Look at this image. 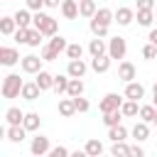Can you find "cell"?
I'll return each mask as SVG.
<instances>
[{"label":"cell","mask_w":157,"mask_h":157,"mask_svg":"<svg viewBox=\"0 0 157 157\" xmlns=\"http://www.w3.org/2000/svg\"><path fill=\"white\" fill-rule=\"evenodd\" d=\"M22 81H20V76L17 74H10V76H5V81H2V96L5 98H15V96H20L22 93Z\"/></svg>","instance_id":"1"},{"label":"cell","mask_w":157,"mask_h":157,"mask_svg":"<svg viewBox=\"0 0 157 157\" xmlns=\"http://www.w3.org/2000/svg\"><path fill=\"white\" fill-rule=\"evenodd\" d=\"M32 22H34V27H37L42 34H54V32H56V22H54V17H49V15L37 12V15L32 17Z\"/></svg>","instance_id":"2"},{"label":"cell","mask_w":157,"mask_h":157,"mask_svg":"<svg viewBox=\"0 0 157 157\" xmlns=\"http://www.w3.org/2000/svg\"><path fill=\"white\" fill-rule=\"evenodd\" d=\"M15 37L20 39V42H27V44H32V47H37L39 44V39H42V32L34 27V29H29V27H20L17 32H15Z\"/></svg>","instance_id":"3"},{"label":"cell","mask_w":157,"mask_h":157,"mask_svg":"<svg viewBox=\"0 0 157 157\" xmlns=\"http://www.w3.org/2000/svg\"><path fill=\"white\" fill-rule=\"evenodd\" d=\"M108 54L113 59H123L125 56V39L123 37H113L110 39V47H108Z\"/></svg>","instance_id":"4"},{"label":"cell","mask_w":157,"mask_h":157,"mask_svg":"<svg viewBox=\"0 0 157 157\" xmlns=\"http://www.w3.org/2000/svg\"><path fill=\"white\" fill-rule=\"evenodd\" d=\"M22 71H27V74H37V71H42L39 69V64H42V59L39 56H34V54H29V56H22Z\"/></svg>","instance_id":"5"},{"label":"cell","mask_w":157,"mask_h":157,"mask_svg":"<svg viewBox=\"0 0 157 157\" xmlns=\"http://www.w3.org/2000/svg\"><path fill=\"white\" fill-rule=\"evenodd\" d=\"M120 105H123V101H120L115 93H108V96L101 101V110H103V113H105V110H118Z\"/></svg>","instance_id":"6"},{"label":"cell","mask_w":157,"mask_h":157,"mask_svg":"<svg viewBox=\"0 0 157 157\" xmlns=\"http://www.w3.org/2000/svg\"><path fill=\"white\" fill-rule=\"evenodd\" d=\"M125 96H128V98H132V101H140V98L145 96V88H142V83H135V81H128V88H125Z\"/></svg>","instance_id":"7"},{"label":"cell","mask_w":157,"mask_h":157,"mask_svg":"<svg viewBox=\"0 0 157 157\" xmlns=\"http://www.w3.org/2000/svg\"><path fill=\"white\" fill-rule=\"evenodd\" d=\"M17 59H20V56H17V52H15L12 47H2V49H0V61H2L5 66H10V64H15Z\"/></svg>","instance_id":"8"},{"label":"cell","mask_w":157,"mask_h":157,"mask_svg":"<svg viewBox=\"0 0 157 157\" xmlns=\"http://www.w3.org/2000/svg\"><path fill=\"white\" fill-rule=\"evenodd\" d=\"M118 76H120L123 81H132V78H135V66H132L130 61H123V64L118 66Z\"/></svg>","instance_id":"9"},{"label":"cell","mask_w":157,"mask_h":157,"mask_svg":"<svg viewBox=\"0 0 157 157\" xmlns=\"http://www.w3.org/2000/svg\"><path fill=\"white\" fill-rule=\"evenodd\" d=\"M47 150H49V140L44 135H39V137L32 140V155H44Z\"/></svg>","instance_id":"10"},{"label":"cell","mask_w":157,"mask_h":157,"mask_svg":"<svg viewBox=\"0 0 157 157\" xmlns=\"http://www.w3.org/2000/svg\"><path fill=\"white\" fill-rule=\"evenodd\" d=\"M110 59H113L110 54H108V56H105V54H98V56H93V61H91V66H93L96 71H105V69L110 66Z\"/></svg>","instance_id":"11"},{"label":"cell","mask_w":157,"mask_h":157,"mask_svg":"<svg viewBox=\"0 0 157 157\" xmlns=\"http://www.w3.org/2000/svg\"><path fill=\"white\" fill-rule=\"evenodd\" d=\"M37 83H39L42 91L44 88H54V76L49 71H37Z\"/></svg>","instance_id":"12"},{"label":"cell","mask_w":157,"mask_h":157,"mask_svg":"<svg viewBox=\"0 0 157 157\" xmlns=\"http://www.w3.org/2000/svg\"><path fill=\"white\" fill-rule=\"evenodd\" d=\"M39 91H42V88H39V83H37V81H34V83H25V86H22V98L34 101V98L39 96Z\"/></svg>","instance_id":"13"},{"label":"cell","mask_w":157,"mask_h":157,"mask_svg":"<svg viewBox=\"0 0 157 157\" xmlns=\"http://www.w3.org/2000/svg\"><path fill=\"white\" fill-rule=\"evenodd\" d=\"M59 113H61V115H66V118L76 113V103H74V96H71V98H64V101H59Z\"/></svg>","instance_id":"14"},{"label":"cell","mask_w":157,"mask_h":157,"mask_svg":"<svg viewBox=\"0 0 157 157\" xmlns=\"http://www.w3.org/2000/svg\"><path fill=\"white\" fill-rule=\"evenodd\" d=\"M83 71H86V64H83L81 59H71V61H69V74H71V76H78V78H81Z\"/></svg>","instance_id":"15"},{"label":"cell","mask_w":157,"mask_h":157,"mask_svg":"<svg viewBox=\"0 0 157 157\" xmlns=\"http://www.w3.org/2000/svg\"><path fill=\"white\" fill-rule=\"evenodd\" d=\"M61 12H64L66 17H76V15H78V0H66V2L61 5Z\"/></svg>","instance_id":"16"},{"label":"cell","mask_w":157,"mask_h":157,"mask_svg":"<svg viewBox=\"0 0 157 157\" xmlns=\"http://www.w3.org/2000/svg\"><path fill=\"white\" fill-rule=\"evenodd\" d=\"M115 17H118V25H130L132 22V10L130 7H118Z\"/></svg>","instance_id":"17"},{"label":"cell","mask_w":157,"mask_h":157,"mask_svg":"<svg viewBox=\"0 0 157 157\" xmlns=\"http://www.w3.org/2000/svg\"><path fill=\"white\" fill-rule=\"evenodd\" d=\"M66 93H69V96H74V98L83 93V83H81V78H78V76L69 81V88H66Z\"/></svg>","instance_id":"18"},{"label":"cell","mask_w":157,"mask_h":157,"mask_svg":"<svg viewBox=\"0 0 157 157\" xmlns=\"http://www.w3.org/2000/svg\"><path fill=\"white\" fill-rule=\"evenodd\" d=\"M7 120H10V125H20L22 120H25V113L20 110V108H7Z\"/></svg>","instance_id":"19"},{"label":"cell","mask_w":157,"mask_h":157,"mask_svg":"<svg viewBox=\"0 0 157 157\" xmlns=\"http://www.w3.org/2000/svg\"><path fill=\"white\" fill-rule=\"evenodd\" d=\"M78 12H81L83 17H93V15H96V2H93V0H81Z\"/></svg>","instance_id":"20"},{"label":"cell","mask_w":157,"mask_h":157,"mask_svg":"<svg viewBox=\"0 0 157 157\" xmlns=\"http://www.w3.org/2000/svg\"><path fill=\"white\" fill-rule=\"evenodd\" d=\"M140 118H142L145 123H155V118H157L155 105H142V108H140Z\"/></svg>","instance_id":"21"},{"label":"cell","mask_w":157,"mask_h":157,"mask_svg":"<svg viewBox=\"0 0 157 157\" xmlns=\"http://www.w3.org/2000/svg\"><path fill=\"white\" fill-rule=\"evenodd\" d=\"M120 115H123V110L118 108V110H105V118H103V123L110 128V125H118L120 123Z\"/></svg>","instance_id":"22"},{"label":"cell","mask_w":157,"mask_h":157,"mask_svg":"<svg viewBox=\"0 0 157 157\" xmlns=\"http://www.w3.org/2000/svg\"><path fill=\"white\" fill-rule=\"evenodd\" d=\"M25 130H27V128H20V125H10V130H7V137H10L12 142H22V137H25Z\"/></svg>","instance_id":"23"},{"label":"cell","mask_w":157,"mask_h":157,"mask_svg":"<svg viewBox=\"0 0 157 157\" xmlns=\"http://www.w3.org/2000/svg\"><path fill=\"white\" fill-rule=\"evenodd\" d=\"M88 49H91V54H93V56H98V54H105V42L96 37V39H91Z\"/></svg>","instance_id":"24"},{"label":"cell","mask_w":157,"mask_h":157,"mask_svg":"<svg viewBox=\"0 0 157 157\" xmlns=\"http://www.w3.org/2000/svg\"><path fill=\"white\" fill-rule=\"evenodd\" d=\"M22 125H25L27 130H37V128H39V115H37V113H27L25 120H22Z\"/></svg>","instance_id":"25"},{"label":"cell","mask_w":157,"mask_h":157,"mask_svg":"<svg viewBox=\"0 0 157 157\" xmlns=\"http://www.w3.org/2000/svg\"><path fill=\"white\" fill-rule=\"evenodd\" d=\"M91 32H93L96 37H103V34L108 32V25H105V22H98V20L93 17V20H91Z\"/></svg>","instance_id":"26"},{"label":"cell","mask_w":157,"mask_h":157,"mask_svg":"<svg viewBox=\"0 0 157 157\" xmlns=\"http://www.w3.org/2000/svg\"><path fill=\"white\" fill-rule=\"evenodd\" d=\"M120 110H123V115H137L140 113V108H137V101H128V103H123L120 105Z\"/></svg>","instance_id":"27"},{"label":"cell","mask_w":157,"mask_h":157,"mask_svg":"<svg viewBox=\"0 0 157 157\" xmlns=\"http://www.w3.org/2000/svg\"><path fill=\"white\" fill-rule=\"evenodd\" d=\"M15 22H17L15 17H2V20H0V32H2V34H10V32L15 29Z\"/></svg>","instance_id":"28"},{"label":"cell","mask_w":157,"mask_h":157,"mask_svg":"<svg viewBox=\"0 0 157 157\" xmlns=\"http://www.w3.org/2000/svg\"><path fill=\"white\" fill-rule=\"evenodd\" d=\"M125 135H128V130L118 123V125H110V137L113 140H125Z\"/></svg>","instance_id":"29"},{"label":"cell","mask_w":157,"mask_h":157,"mask_svg":"<svg viewBox=\"0 0 157 157\" xmlns=\"http://www.w3.org/2000/svg\"><path fill=\"white\" fill-rule=\"evenodd\" d=\"M103 152V145L98 140H88L86 142V155H101Z\"/></svg>","instance_id":"30"},{"label":"cell","mask_w":157,"mask_h":157,"mask_svg":"<svg viewBox=\"0 0 157 157\" xmlns=\"http://www.w3.org/2000/svg\"><path fill=\"white\" fill-rule=\"evenodd\" d=\"M66 54H69V59H81L83 47H81V44H69V47H66Z\"/></svg>","instance_id":"31"},{"label":"cell","mask_w":157,"mask_h":157,"mask_svg":"<svg viewBox=\"0 0 157 157\" xmlns=\"http://www.w3.org/2000/svg\"><path fill=\"white\" fill-rule=\"evenodd\" d=\"M66 88H69L66 76H54V91H56V93H64Z\"/></svg>","instance_id":"32"},{"label":"cell","mask_w":157,"mask_h":157,"mask_svg":"<svg viewBox=\"0 0 157 157\" xmlns=\"http://www.w3.org/2000/svg\"><path fill=\"white\" fill-rule=\"evenodd\" d=\"M132 135H135L137 140H145V137L150 135V130H147V125H145V123H137V125L132 128Z\"/></svg>","instance_id":"33"},{"label":"cell","mask_w":157,"mask_h":157,"mask_svg":"<svg viewBox=\"0 0 157 157\" xmlns=\"http://www.w3.org/2000/svg\"><path fill=\"white\" fill-rule=\"evenodd\" d=\"M93 17H96L98 22H105V25H110V17H113V12H110L108 7H103V10H98V12L93 15Z\"/></svg>","instance_id":"34"},{"label":"cell","mask_w":157,"mask_h":157,"mask_svg":"<svg viewBox=\"0 0 157 157\" xmlns=\"http://www.w3.org/2000/svg\"><path fill=\"white\" fill-rule=\"evenodd\" d=\"M15 20H17V25H20V27H27L32 17H29V12H27V10H20V12L15 15Z\"/></svg>","instance_id":"35"},{"label":"cell","mask_w":157,"mask_h":157,"mask_svg":"<svg viewBox=\"0 0 157 157\" xmlns=\"http://www.w3.org/2000/svg\"><path fill=\"white\" fill-rule=\"evenodd\" d=\"M137 22L140 25H150L152 22V10H137Z\"/></svg>","instance_id":"36"},{"label":"cell","mask_w":157,"mask_h":157,"mask_svg":"<svg viewBox=\"0 0 157 157\" xmlns=\"http://www.w3.org/2000/svg\"><path fill=\"white\" fill-rule=\"evenodd\" d=\"M49 47H52V49H56V52H61V49H66V39H64V37H52Z\"/></svg>","instance_id":"37"},{"label":"cell","mask_w":157,"mask_h":157,"mask_svg":"<svg viewBox=\"0 0 157 157\" xmlns=\"http://www.w3.org/2000/svg\"><path fill=\"white\" fill-rule=\"evenodd\" d=\"M56 54H59V52H56V49H52L49 44L42 49V59H47V61H54V59H56Z\"/></svg>","instance_id":"38"},{"label":"cell","mask_w":157,"mask_h":157,"mask_svg":"<svg viewBox=\"0 0 157 157\" xmlns=\"http://www.w3.org/2000/svg\"><path fill=\"white\" fill-rule=\"evenodd\" d=\"M113 155L118 157V155H130V147H125L120 140H115V145H113Z\"/></svg>","instance_id":"39"},{"label":"cell","mask_w":157,"mask_h":157,"mask_svg":"<svg viewBox=\"0 0 157 157\" xmlns=\"http://www.w3.org/2000/svg\"><path fill=\"white\" fill-rule=\"evenodd\" d=\"M74 103H76V110H81V113H86V110H88V101H86V98H81V96H76V98H74Z\"/></svg>","instance_id":"40"},{"label":"cell","mask_w":157,"mask_h":157,"mask_svg":"<svg viewBox=\"0 0 157 157\" xmlns=\"http://www.w3.org/2000/svg\"><path fill=\"white\" fill-rule=\"evenodd\" d=\"M142 56H145V59H152V56H157V47H155V44H147V47L142 49Z\"/></svg>","instance_id":"41"},{"label":"cell","mask_w":157,"mask_h":157,"mask_svg":"<svg viewBox=\"0 0 157 157\" xmlns=\"http://www.w3.org/2000/svg\"><path fill=\"white\" fill-rule=\"evenodd\" d=\"M49 155H52V157H66L69 150H66V147H54V150H49Z\"/></svg>","instance_id":"42"},{"label":"cell","mask_w":157,"mask_h":157,"mask_svg":"<svg viewBox=\"0 0 157 157\" xmlns=\"http://www.w3.org/2000/svg\"><path fill=\"white\" fill-rule=\"evenodd\" d=\"M155 2L152 0H137V10H152Z\"/></svg>","instance_id":"43"},{"label":"cell","mask_w":157,"mask_h":157,"mask_svg":"<svg viewBox=\"0 0 157 157\" xmlns=\"http://www.w3.org/2000/svg\"><path fill=\"white\" fill-rule=\"evenodd\" d=\"M42 5H44V0H27V7L29 10H39Z\"/></svg>","instance_id":"44"},{"label":"cell","mask_w":157,"mask_h":157,"mask_svg":"<svg viewBox=\"0 0 157 157\" xmlns=\"http://www.w3.org/2000/svg\"><path fill=\"white\" fill-rule=\"evenodd\" d=\"M130 155H137V157H142L145 152H142V147H137V145H135V147H130Z\"/></svg>","instance_id":"45"},{"label":"cell","mask_w":157,"mask_h":157,"mask_svg":"<svg viewBox=\"0 0 157 157\" xmlns=\"http://www.w3.org/2000/svg\"><path fill=\"white\" fill-rule=\"evenodd\" d=\"M150 42L157 47V29H152V32H150Z\"/></svg>","instance_id":"46"},{"label":"cell","mask_w":157,"mask_h":157,"mask_svg":"<svg viewBox=\"0 0 157 157\" xmlns=\"http://www.w3.org/2000/svg\"><path fill=\"white\" fill-rule=\"evenodd\" d=\"M44 5H49V7H56V5H59V0H44Z\"/></svg>","instance_id":"47"},{"label":"cell","mask_w":157,"mask_h":157,"mask_svg":"<svg viewBox=\"0 0 157 157\" xmlns=\"http://www.w3.org/2000/svg\"><path fill=\"white\" fill-rule=\"evenodd\" d=\"M155 105H157V83H155Z\"/></svg>","instance_id":"48"},{"label":"cell","mask_w":157,"mask_h":157,"mask_svg":"<svg viewBox=\"0 0 157 157\" xmlns=\"http://www.w3.org/2000/svg\"><path fill=\"white\" fill-rule=\"evenodd\" d=\"M155 123H157V118H155Z\"/></svg>","instance_id":"49"},{"label":"cell","mask_w":157,"mask_h":157,"mask_svg":"<svg viewBox=\"0 0 157 157\" xmlns=\"http://www.w3.org/2000/svg\"><path fill=\"white\" fill-rule=\"evenodd\" d=\"M155 12H157V10H155Z\"/></svg>","instance_id":"50"},{"label":"cell","mask_w":157,"mask_h":157,"mask_svg":"<svg viewBox=\"0 0 157 157\" xmlns=\"http://www.w3.org/2000/svg\"><path fill=\"white\" fill-rule=\"evenodd\" d=\"M78 2H81V0H78Z\"/></svg>","instance_id":"51"}]
</instances>
